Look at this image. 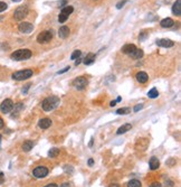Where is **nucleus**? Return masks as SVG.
<instances>
[{"label":"nucleus","instance_id":"nucleus-1","mask_svg":"<svg viewBox=\"0 0 181 187\" xmlns=\"http://www.w3.org/2000/svg\"><path fill=\"white\" fill-rule=\"evenodd\" d=\"M59 104V98L55 96V95H51V96H48L46 98L43 103H41V108L44 111H51L54 110L55 108H57Z\"/></svg>","mask_w":181,"mask_h":187},{"label":"nucleus","instance_id":"nucleus-2","mask_svg":"<svg viewBox=\"0 0 181 187\" xmlns=\"http://www.w3.org/2000/svg\"><path fill=\"white\" fill-rule=\"evenodd\" d=\"M32 53L30 49H27V48H20V49H17L10 55V57L14 60V61H27L31 57Z\"/></svg>","mask_w":181,"mask_h":187},{"label":"nucleus","instance_id":"nucleus-3","mask_svg":"<svg viewBox=\"0 0 181 187\" xmlns=\"http://www.w3.org/2000/svg\"><path fill=\"white\" fill-rule=\"evenodd\" d=\"M32 70H21V71H18V72H15L11 77L15 80V81H24V80H27L32 76Z\"/></svg>","mask_w":181,"mask_h":187},{"label":"nucleus","instance_id":"nucleus-4","mask_svg":"<svg viewBox=\"0 0 181 187\" xmlns=\"http://www.w3.org/2000/svg\"><path fill=\"white\" fill-rule=\"evenodd\" d=\"M28 7L26 6V5H22V6H19L15 12H14V18H15V20L17 21H20L22 20L25 17H27V15H28Z\"/></svg>","mask_w":181,"mask_h":187},{"label":"nucleus","instance_id":"nucleus-5","mask_svg":"<svg viewBox=\"0 0 181 187\" xmlns=\"http://www.w3.org/2000/svg\"><path fill=\"white\" fill-rule=\"evenodd\" d=\"M53 39V31L51 30H44L37 36V42L39 44H47Z\"/></svg>","mask_w":181,"mask_h":187},{"label":"nucleus","instance_id":"nucleus-6","mask_svg":"<svg viewBox=\"0 0 181 187\" xmlns=\"http://www.w3.org/2000/svg\"><path fill=\"white\" fill-rule=\"evenodd\" d=\"M73 11H74V8H73L72 6H66V7H64V8L61 9V11H60L59 16H58V21H59L60 24L65 22V21L68 19L70 14H73Z\"/></svg>","mask_w":181,"mask_h":187},{"label":"nucleus","instance_id":"nucleus-7","mask_svg":"<svg viewBox=\"0 0 181 187\" xmlns=\"http://www.w3.org/2000/svg\"><path fill=\"white\" fill-rule=\"evenodd\" d=\"M15 104H14V101L11 99H6L2 101V103L0 104V111L2 113H9L12 111Z\"/></svg>","mask_w":181,"mask_h":187},{"label":"nucleus","instance_id":"nucleus-8","mask_svg":"<svg viewBox=\"0 0 181 187\" xmlns=\"http://www.w3.org/2000/svg\"><path fill=\"white\" fill-rule=\"evenodd\" d=\"M87 84H88V81H87V79L85 76H78L73 81L74 87L77 89V90H84L87 86Z\"/></svg>","mask_w":181,"mask_h":187},{"label":"nucleus","instance_id":"nucleus-9","mask_svg":"<svg viewBox=\"0 0 181 187\" xmlns=\"http://www.w3.org/2000/svg\"><path fill=\"white\" fill-rule=\"evenodd\" d=\"M32 175L36 177V178H44V177H46L48 175V169L46 167H43V166L36 167L34 169V171H32Z\"/></svg>","mask_w":181,"mask_h":187},{"label":"nucleus","instance_id":"nucleus-10","mask_svg":"<svg viewBox=\"0 0 181 187\" xmlns=\"http://www.w3.org/2000/svg\"><path fill=\"white\" fill-rule=\"evenodd\" d=\"M18 29H19L20 33L22 34H30L32 29H34V26L30 22H27V21H24V22H20L19 26H18Z\"/></svg>","mask_w":181,"mask_h":187},{"label":"nucleus","instance_id":"nucleus-11","mask_svg":"<svg viewBox=\"0 0 181 187\" xmlns=\"http://www.w3.org/2000/svg\"><path fill=\"white\" fill-rule=\"evenodd\" d=\"M157 45L160 46V47H164V48H170L174 46V43L170 41V39H158L157 41Z\"/></svg>","mask_w":181,"mask_h":187},{"label":"nucleus","instance_id":"nucleus-12","mask_svg":"<svg viewBox=\"0 0 181 187\" xmlns=\"http://www.w3.org/2000/svg\"><path fill=\"white\" fill-rule=\"evenodd\" d=\"M135 77H136V81L139 82V83H147L148 82V80H149V76H148V74L145 72H139L136 73V75H135Z\"/></svg>","mask_w":181,"mask_h":187},{"label":"nucleus","instance_id":"nucleus-13","mask_svg":"<svg viewBox=\"0 0 181 187\" xmlns=\"http://www.w3.org/2000/svg\"><path fill=\"white\" fill-rule=\"evenodd\" d=\"M172 14L174 16H180L181 15V0H177L173 6H172Z\"/></svg>","mask_w":181,"mask_h":187},{"label":"nucleus","instance_id":"nucleus-14","mask_svg":"<svg viewBox=\"0 0 181 187\" xmlns=\"http://www.w3.org/2000/svg\"><path fill=\"white\" fill-rule=\"evenodd\" d=\"M50 125H51V120L48 118H44V119H40L39 122H38V127L41 129H48Z\"/></svg>","mask_w":181,"mask_h":187},{"label":"nucleus","instance_id":"nucleus-15","mask_svg":"<svg viewBox=\"0 0 181 187\" xmlns=\"http://www.w3.org/2000/svg\"><path fill=\"white\" fill-rule=\"evenodd\" d=\"M68 35H70V28L67 26H61L59 28V30H58V36L60 38L65 39V38L68 37Z\"/></svg>","mask_w":181,"mask_h":187},{"label":"nucleus","instance_id":"nucleus-16","mask_svg":"<svg viewBox=\"0 0 181 187\" xmlns=\"http://www.w3.org/2000/svg\"><path fill=\"white\" fill-rule=\"evenodd\" d=\"M135 49H136V46L134 44H126L122 47V52L124 54H128V55H130L131 53H133Z\"/></svg>","mask_w":181,"mask_h":187},{"label":"nucleus","instance_id":"nucleus-17","mask_svg":"<svg viewBox=\"0 0 181 187\" xmlns=\"http://www.w3.org/2000/svg\"><path fill=\"white\" fill-rule=\"evenodd\" d=\"M149 166H150L151 170H155L160 167V161L157 157H151L150 161H149Z\"/></svg>","mask_w":181,"mask_h":187},{"label":"nucleus","instance_id":"nucleus-18","mask_svg":"<svg viewBox=\"0 0 181 187\" xmlns=\"http://www.w3.org/2000/svg\"><path fill=\"white\" fill-rule=\"evenodd\" d=\"M160 25L161 27H163V28H170L174 25V21H173L172 18H164V19L161 20Z\"/></svg>","mask_w":181,"mask_h":187},{"label":"nucleus","instance_id":"nucleus-19","mask_svg":"<svg viewBox=\"0 0 181 187\" xmlns=\"http://www.w3.org/2000/svg\"><path fill=\"white\" fill-rule=\"evenodd\" d=\"M95 58H96L95 54H93V53H88V54L86 55V57L84 58L83 63H84L85 65H90V64H93V63L95 62Z\"/></svg>","mask_w":181,"mask_h":187},{"label":"nucleus","instance_id":"nucleus-20","mask_svg":"<svg viewBox=\"0 0 181 187\" xmlns=\"http://www.w3.org/2000/svg\"><path fill=\"white\" fill-rule=\"evenodd\" d=\"M132 129V125L130 123H125V125H123L122 127H120L119 129H118V131H116V135H123V133H125V132H128L129 130Z\"/></svg>","mask_w":181,"mask_h":187},{"label":"nucleus","instance_id":"nucleus-21","mask_svg":"<svg viewBox=\"0 0 181 187\" xmlns=\"http://www.w3.org/2000/svg\"><path fill=\"white\" fill-rule=\"evenodd\" d=\"M130 56L132 58H134V60H139V58H141V57L143 56V51L140 49V48H136L134 52L131 53Z\"/></svg>","mask_w":181,"mask_h":187},{"label":"nucleus","instance_id":"nucleus-22","mask_svg":"<svg viewBox=\"0 0 181 187\" xmlns=\"http://www.w3.org/2000/svg\"><path fill=\"white\" fill-rule=\"evenodd\" d=\"M32 147H34V142L30 141V140H27V141H25L22 144V150L26 151V152H28V151H30L32 149Z\"/></svg>","mask_w":181,"mask_h":187},{"label":"nucleus","instance_id":"nucleus-23","mask_svg":"<svg viewBox=\"0 0 181 187\" xmlns=\"http://www.w3.org/2000/svg\"><path fill=\"white\" fill-rule=\"evenodd\" d=\"M148 96H149L150 99H155V98H158V96H159V92H158V90H157L155 87L151 89L150 91L148 92Z\"/></svg>","mask_w":181,"mask_h":187},{"label":"nucleus","instance_id":"nucleus-24","mask_svg":"<svg viewBox=\"0 0 181 187\" xmlns=\"http://www.w3.org/2000/svg\"><path fill=\"white\" fill-rule=\"evenodd\" d=\"M141 186H142V184H141L140 180H138V179H132V180H130L128 183V187H141Z\"/></svg>","mask_w":181,"mask_h":187},{"label":"nucleus","instance_id":"nucleus-25","mask_svg":"<svg viewBox=\"0 0 181 187\" xmlns=\"http://www.w3.org/2000/svg\"><path fill=\"white\" fill-rule=\"evenodd\" d=\"M59 155V149L58 148H51L49 150V152H48V156L50 158H55V157H57Z\"/></svg>","mask_w":181,"mask_h":187},{"label":"nucleus","instance_id":"nucleus-26","mask_svg":"<svg viewBox=\"0 0 181 187\" xmlns=\"http://www.w3.org/2000/svg\"><path fill=\"white\" fill-rule=\"evenodd\" d=\"M131 112V109L130 108H121V109H119L118 111H116V113L118 115H128V113H130Z\"/></svg>","mask_w":181,"mask_h":187},{"label":"nucleus","instance_id":"nucleus-27","mask_svg":"<svg viewBox=\"0 0 181 187\" xmlns=\"http://www.w3.org/2000/svg\"><path fill=\"white\" fill-rule=\"evenodd\" d=\"M80 55H82V52H80V49H76V51H74L73 54L70 55V60L75 61V60H77L78 57H80Z\"/></svg>","mask_w":181,"mask_h":187},{"label":"nucleus","instance_id":"nucleus-28","mask_svg":"<svg viewBox=\"0 0 181 187\" xmlns=\"http://www.w3.org/2000/svg\"><path fill=\"white\" fill-rule=\"evenodd\" d=\"M7 8H8V5H7L6 2H1V1H0V12L5 11Z\"/></svg>","mask_w":181,"mask_h":187},{"label":"nucleus","instance_id":"nucleus-29","mask_svg":"<svg viewBox=\"0 0 181 187\" xmlns=\"http://www.w3.org/2000/svg\"><path fill=\"white\" fill-rule=\"evenodd\" d=\"M125 3H126V0H122V1H120V2L116 5V8H118V9H121Z\"/></svg>","mask_w":181,"mask_h":187},{"label":"nucleus","instance_id":"nucleus-30","mask_svg":"<svg viewBox=\"0 0 181 187\" xmlns=\"http://www.w3.org/2000/svg\"><path fill=\"white\" fill-rule=\"evenodd\" d=\"M147 36H148V34H147L145 31H143L140 36H139V39H140V41H144V39L147 38Z\"/></svg>","mask_w":181,"mask_h":187},{"label":"nucleus","instance_id":"nucleus-31","mask_svg":"<svg viewBox=\"0 0 181 187\" xmlns=\"http://www.w3.org/2000/svg\"><path fill=\"white\" fill-rule=\"evenodd\" d=\"M142 108H143V104H138V105H135V106H134V109H133V110H134V112H138V111H139V110H141Z\"/></svg>","mask_w":181,"mask_h":187},{"label":"nucleus","instance_id":"nucleus-32","mask_svg":"<svg viewBox=\"0 0 181 187\" xmlns=\"http://www.w3.org/2000/svg\"><path fill=\"white\" fill-rule=\"evenodd\" d=\"M70 66H66L65 68H63V70L58 71V73H57V74H63V73L67 72V71H70Z\"/></svg>","mask_w":181,"mask_h":187},{"label":"nucleus","instance_id":"nucleus-33","mask_svg":"<svg viewBox=\"0 0 181 187\" xmlns=\"http://www.w3.org/2000/svg\"><path fill=\"white\" fill-rule=\"evenodd\" d=\"M173 184L174 183L172 180H168V182L165 180V187H173Z\"/></svg>","mask_w":181,"mask_h":187},{"label":"nucleus","instance_id":"nucleus-34","mask_svg":"<svg viewBox=\"0 0 181 187\" xmlns=\"http://www.w3.org/2000/svg\"><path fill=\"white\" fill-rule=\"evenodd\" d=\"M3 182H5V175L3 173L0 171V184H3Z\"/></svg>","mask_w":181,"mask_h":187},{"label":"nucleus","instance_id":"nucleus-35","mask_svg":"<svg viewBox=\"0 0 181 187\" xmlns=\"http://www.w3.org/2000/svg\"><path fill=\"white\" fill-rule=\"evenodd\" d=\"M149 187H162V186H161L160 183H157V182H155V183H152Z\"/></svg>","mask_w":181,"mask_h":187},{"label":"nucleus","instance_id":"nucleus-36","mask_svg":"<svg viewBox=\"0 0 181 187\" xmlns=\"http://www.w3.org/2000/svg\"><path fill=\"white\" fill-rule=\"evenodd\" d=\"M66 3H67V1H66V0H63V1H59V2H58V6H59V7H64Z\"/></svg>","mask_w":181,"mask_h":187},{"label":"nucleus","instance_id":"nucleus-37","mask_svg":"<svg viewBox=\"0 0 181 187\" xmlns=\"http://www.w3.org/2000/svg\"><path fill=\"white\" fill-rule=\"evenodd\" d=\"M30 85H31V84H27V85H26V87H25V89H22V93H26V92H27V90L30 87Z\"/></svg>","mask_w":181,"mask_h":187},{"label":"nucleus","instance_id":"nucleus-38","mask_svg":"<svg viewBox=\"0 0 181 187\" xmlns=\"http://www.w3.org/2000/svg\"><path fill=\"white\" fill-rule=\"evenodd\" d=\"M80 62H82V58H80V57H78L77 60H75V65H76V66H77V65H80Z\"/></svg>","mask_w":181,"mask_h":187},{"label":"nucleus","instance_id":"nucleus-39","mask_svg":"<svg viewBox=\"0 0 181 187\" xmlns=\"http://www.w3.org/2000/svg\"><path fill=\"white\" fill-rule=\"evenodd\" d=\"M45 187H58V185H57V184H54V183H53V184H48V185H46Z\"/></svg>","mask_w":181,"mask_h":187},{"label":"nucleus","instance_id":"nucleus-40","mask_svg":"<svg viewBox=\"0 0 181 187\" xmlns=\"http://www.w3.org/2000/svg\"><path fill=\"white\" fill-rule=\"evenodd\" d=\"M3 125H5V122H3V120L0 118V129H2V128H3Z\"/></svg>","mask_w":181,"mask_h":187},{"label":"nucleus","instance_id":"nucleus-41","mask_svg":"<svg viewBox=\"0 0 181 187\" xmlns=\"http://www.w3.org/2000/svg\"><path fill=\"white\" fill-rule=\"evenodd\" d=\"M60 187H70V183H64V184H61V186Z\"/></svg>","mask_w":181,"mask_h":187},{"label":"nucleus","instance_id":"nucleus-42","mask_svg":"<svg viewBox=\"0 0 181 187\" xmlns=\"http://www.w3.org/2000/svg\"><path fill=\"white\" fill-rule=\"evenodd\" d=\"M93 164H94V160H93V159H90V160H88V165H90V166H92Z\"/></svg>","mask_w":181,"mask_h":187},{"label":"nucleus","instance_id":"nucleus-43","mask_svg":"<svg viewBox=\"0 0 181 187\" xmlns=\"http://www.w3.org/2000/svg\"><path fill=\"white\" fill-rule=\"evenodd\" d=\"M115 104H116V101H112V102L110 103V105H111V106H114Z\"/></svg>","mask_w":181,"mask_h":187},{"label":"nucleus","instance_id":"nucleus-44","mask_svg":"<svg viewBox=\"0 0 181 187\" xmlns=\"http://www.w3.org/2000/svg\"><path fill=\"white\" fill-rule=\"evenodd\" d=\"M14 2H18V1H20V0H12Z\"/></svg>","mask_w":181,"mask_h":187},{"label":"nucleus","instance_id":"nucleus-45","mask_svg":"<svg viewBox=\"0 0 181 187\" xmlns=\"http://www.w3.org/2000/svg\"><path fill=\"white\" fill-rule=\"evenodd\" d=\"M0 142H1V136H0Z\"/></svg>","mask_w":181,"mask_h":187},{"label":"nucleus","instance_id":"nucleus-46","mask_svg":"<svg viewBox=\"0 0 181 187\" xmlns=\"http://www.w3.org/2000/svg\"><path fill=\"white\" fill-rule=\"evenodd\" d=\"M1 19H2V17H0V20H1Z\"/></svg>","mask_w":181,"mask_h":187}]
</instances>
